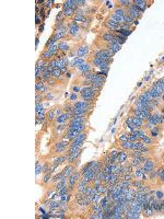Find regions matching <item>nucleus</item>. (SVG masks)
<instances>
[{
  "instance_id": "nucleus-1",
  "label": "nucleus",
  "mask_w": 164,
  "mask_h": 219,
  "mask_svg": "<svg viewBox=\"0 0 164 219\" xmlns=\"http://www.w3.org/2000/svg\"><path fill=\"white\" fill-rule=\"evenodd\" d=\"M160 166L158 162V159L156 157H153V156H150V157H148L146 159V161L142 163V169H143V171H145L146 174H149L150 172H152L153 170H156L158 167Z\"/></svg>"
},
{
  "instance_id": "nucleus-2",
  "label": "nucleus",
  "mask_w": 164,
  "mask_h": 219,
  "mask_svg": "<svg viewBox=\"0 0 164 219\" xmlns=\"http://www.w3.org/2000/svg\"><path fill=\"white\" fill-rule=\"evenodd\" d=\"M69 146H70V141L62 140V139H61V140L57 141L55 145H53V147H52V153H53V155H60L62 152H67Z\"/></svg>"
},
{
  "instance_id": "nucleus-3",
  "label": "nucleus",
  "mask_w": 164,
  "mask_h": 219,
  "mask_svg": "<svg viewBox=\"0 0 164 219\" xmlns=\"http://www.w3.org/2000/svg\"><path fill=\"white\" fill-rule=\"evenodd\" d=\"M81 177H81V172L77 171V170L68 177V187H69L70 191H72L73 188H75V185H77V183L79 182Z\"/></svg>"
},
{
  "instance_id": "nucleus-4",
  "label": "nucleus",
  "mask_w": 164,
  "mask_h": 219,
  "mask_svg": "<svg viewBox=\"0 0 164 219\" xmlns=\"http://www.w3.org/2000/svg\"><path fill=\"white\" fill-rule=\"evenodd\" d=\"M68 128V124H55V126L52 128L55 137H62L66 134Z\"/></svg>"
},
{
  "instance_id": "nucleus-5",
  "label": "nucleus",
  "mask_w": 164,
  "mask_h": 219,
  "mask_svg": "<svg viewBox=\"0 0 164 219\" xmlns=\"http://www.w3.org/2000/svg\"><path fill=\"white\" fill-rule=\"evenodd\" d=\"M67 30H68V34L67 36H70V37H73V36H77L79 33H80V25H79L78 23L75 22H70L69 24H68L67 26Z\"/></svg>"
},
{
  "instance_id": "nucleus-6",
  "label": "nucleus",
  "mask_w": 164,
  "mask_h": 219,
  "mask_svg": "<svg viewBox=\"0 0 164 219\" xmlns=\"http://www.w3.org/2000/svg\"><path fill=\"white\" fill-rule=\"evenodd\" d=\"M89 46L86 45L85 43H81L80 45H78V47H77V49H75V56L77 57H82V58H84V57L89 54Z\"/></svg>"
},
{
  "instance_id": "nucleus-7",
  "label": "nucleus",
  "mask_w": 164,
  "mask_h": 219,
  "mask_svg": "<svg viewBox=\"0 0 164 219\" xmlns=\"http://www.w3.org/2000/svg\"><path fill=\"white\" fill-rule=\"evenodd\" d=\"M162 126H159V125H156V126L153 127L152 129H150L149 132H148V135L152 137L153 139H156V141L161 138V132H162Z\"/></svg>"
},
{
  "instance_id": "nucleus-8",
  "label": "nucleus",
  "mask_w": 164,
  "mask_h": 219,
  "mask_svg": "<svg viewBox=\"0 0 164 219\" xmlns=\"http://www.w3.org/2000/svg\"><path fill=\"white\" fill-rule=\"evenodd\" d=\"M129 159V155H128L127 150H122L120 149L119 152H118V156H117V163H120V164H125L127 163V160Z\"/></svg>"
},
{
  "instance_id": "nucleus-9",
  "label": "nucleus",
  "mask_w": 164,
  "mask_h": 219,
  "mask_svg": "<svg viewBox=\"0 0 164 219\" xmlns=\"http://www.w3.org/2000/svg\"><path fill=\"white\" fill-rule=\"evenodd\" d=\"M73 107L75 109H85V110H92L93 109V103H90V102L86 101H77L75 103H72Z\"/></svg>"
},
{
  "instance_id": "nucleus-10",
  "label": "nucleus",
  "mask_w": 164,
  "mask_h": 219,
  "mask_svg": "<svg viewBox=\"0 0 164 219\" xmlns=\"http://www.w3.org/2000/svg\"><path fill=\"white\" fill-rule=\"evenodd\" d=\"M126 11H127V14L129 15V17H131L132 19H135V20H138L140 17L142 15V13L141 12H139L138 10L136 9V7L132 5V6L130 7V8H128V9H126Z\"/></svg>"
},
{
  "instance_id": "nucleus-11",
  "label": "nucleus",
  "mask_w": 164,
  "mask_h": 219,
  "mask_svg": "<svg viewBox=\"0 0 164 219\" xmlns=\"http://www.w3.org/2000/svg\"><path fill=\"white\" fill-rule=\"evenodd\" d=\"M77 167H78V163H75V164H69L68 163V166L62 170V175L65 177H69L77 170Z\"/></svg>"
},
{
  "instance_id": "nucleus-12",
  "label": "nucleus",
  "mask_w": 164,
  "mask_h": 219,
  "mask_svg": "<svg viewBox=\"0 0 164 219\" xmlns=\"http://www.w3.org/2000/svg\"><path fill=\"white\" fill-rule=\"evenodd\" d=\"M86 137H88V133L86 132H82L80 133L78 136H77V138H75L71 143H70V146H75V145H80L81 143H84L86 139Z\"/></svg>"
},
{
  "instance_id": "nucleus-13",
  "label": "nucleus",
  "mask_w": 164,
  "mask_h": 219,
  "mask_svg": "<svg viewBox=\"0 0 164 219\" xmlns=\"http://www.w3.org/2000/svg\"><path fill=\"white\" fill-rule=\"evenodd\" d=\"M75 69H78V70L81 71V72H89V71H92L93 66H92V64H90L89 62H85L82 65H80V66H78Z\"/></svg>"
},
{
  "instance_id": "nucleus-14",
  "label": "nucleus",
  "mask_w": 164,
  "mask_h": 219,
  "mask_svg": "<svg viewBox=\"0 0 164 219\" xmlns=\"http://www.w3.org/2000/svg\"><path fill=\"white\" fill-rule=\"evenodd\" d=\"M131 116H132L134 125L137 127V128H142V127L145 126L146 121H143L141 117H139V116H137V115H134V114H131Z\"/></svg>"
},
{
  "instance_id": "nucleus-15",
  "label": "nucleus",
  "mask_w": 164,
  "mask_h": 219,
  "mask_svg": "<svg viewBox=\"0 0 164 219\" xmlns=\"http://www.w3.org/2000/svg\"><path fill=\"white\" fill-rule=\"evenodd\" d=\"M156 171H158V181L161 185H164V166L163 164H160V166L156 168Z\"/></svg>"
},
{
  "instance_id": "nucleus-16",
  "label": "nucleus",
  "mask_w": 164,
  "mask_h": 219,
  "mask_svg": "<svg viewBox=\"0 0 164 219\" xmlns=\"http://www.w3.org/2000/svg\"><path fill=\"white\" fill-rule=\"evenodd\" d=\"M125 218H129V219H138L140 218V215L141 213H137V211H134L132 209L128 208L127 211H125Z\"/></svg>"
},
{
  "instance_id": "nucleus-17",
  "label": "nucleus",
  "mask_w": 164,
  "mask_h": 219,
  "mask_svg": "<svg viewBox=\"0 0 164 219\" xmlns=\"http://www.w3.org/2000/svg\"><path fill=\"white\" fill-rule=\"evenodd\" d=\"M140 140L145 143V145H147V146H154V145H156V143H158V141H156V139H153V138L150 137L149 135L143 136V137H142Z\"/></svg>"
},
{
  "instance_id": "nucleus-18",
  "label": "nucleus",
  "mask_w": 164,
  "mask_h": 219,
  "mask_svg": "<svg viewBox=\"0 0 164 219\" xmlns=\"http://www.w3.org/2000/svg\"><path fill=\"white\" fill-rule=\"evenodd\" d=\"M118 148L122 149V150H127V151H129V150H131V149L134 148V143L129 140L124 141V143H119Z\"/></svg>"
},
{
  "instance_id": "nucleus-19",
  "label": "nucleus",
  "mask_w": 164,
  "mask_h": 219,
  "mask_svg": "<svg viewBox=\"0 0 164 219\" xmlns=\"http://www.w3.org/2000/svg\"><path fill=\"white\" fill-rule=\"evenodd\" d=\"M83 62H85V59L82 58V57H77L75 56V58L72 59V62H71V64H70L69 67L70 68H77L78 66H80V65H82Z\"/></svg>"
},
{
  "instance_id": "nucleus-20",
  "label": "nucleus",
  "mask_w": 164,
  "mask_h": 219,
  "mask_svg": "<svg viewBox=\"0 0 164 219\" xmlns=\"http://www.w3.org/2000/svg\"><path fill=\"white\" fill-rule=\"evenodd\" d=\"M86 186H88V184H86L85 181L81 177L80 180H79V182L77 183V185H75V191L79 192V193H83V191L85 190Z\"/></svg>"
},
{
  "instance_id": "nucleus-21",
  "label": "nucleus",
  "mask_w": 164,
  "mask_h": 219,
  "mask_svg": "<svg viewBox=\"0 0 164 219\" xmlns=\"http://www.w3.org/2000/svg\"><path fill=\"white\" fill-rule=\"evenodd\" d=\"M112 14H114V15H116V17L124 18V17L126 15V14H127V11H126V9H124V8H122V7H118V6H117Z\"/></svg>"
},
{
  "instance_id": "nucleus-22",
  "label": "nucleus",
  "mask_w": 164,
  "mask_h": 219,
  "mask_svg": "<svg viewBox=\"0 0 164 219\" xmlns=\"http://www.w3.org/2000/svg\"><path fill=\"white\" fill-rule=\"evenodd\" d=\"M58 48H59V52H62V53H68L70 51V46L67 42H65V41H60L58 42Z\"/></svg>"
},
{
  "instance_id": "nucleus-23",
  "label": "nucleus",
  "mask_w": 164,
  "mask_h": 219,
  "mask_svg": "<svg viewBox=\"0 0 164 219\" xmlns=\"http://www.w3.org/2000/svg\"><path fill=\"white\" fill-rule=\"evenodd\" d=\"M52 78L56 79V80H58V81H61V80H67V79L64 77V75L60 72L59 69H54V70L52 71Z\"/></svg>"
},
{
  "instance_id": "nucleus-24",
  "label": "nucleus",
  "mask_w": 164,
  "mask_h": 219,
  "mask_svg": "<svg viewBox=\"0 0 164 219\" xmlns=\"http://www.w3.org/2000/svg\"><path fill=\"white\" fill-rule=\"evenodd\" d=\"M39 58H42L43 60H45V62H50L52 59L55 58V55H54V54H52V53H49L48 51H46V49H45V51L43 52L42 54H41V57H39Z\"/></svg>"
},
{
  "instance_id": "nucleus-25",
  "label": "nucleus",
  "mask_w": 164,
  "mask_h": 219,
  "mask_svg": "<svg viewBox=\"0 0 164 219\" xmlns=\"http://www.w3.org/2000/svg\"><path fill=\"white\" fill-rule=\"evenodd\" d=\"M66 185H68V177H64L59 182H57L55 185H54V188H55L56 191H59L61 187H64V186H66Z\"/></svg>"
},
{
  "instance_id": "nucleus-26",
  "label": "nucleus",
  "mask_w": 164,
  "mask_h": 219,
  "mask_svg": "<svg viewBox=\"0 0 164 219\" xmlns=\"http://www.w3.org/2000/svg\"><path fill=\"white\" fill-rule=\"evenodd\" d=\"M149 91H150L151 96H152L153 99H160L161 98V94H160V92H159L158 89H156V83H153L152 86H151L150 89H149Z\"/></svg>"
},
{
  "instance_id": "nucleus-27",
  "label": "nucleus",
  "mask_w": 164,
  "mask_h": 219,
  "mask_svg": "<svg viewBox=\"0 0 164 219\" xmlns=\"http://www.w3.org/2000/svg\"><path fill=\"white\" fill-rule=\"evenodd\" d=\"M52 173L47 172V173H44V177H43V181H42V185L47 186L48 184H50V181H52Z\"/></svg>"
},
{
  "instance_id": "nucleus-28",
  "label": "nucleus",
  "mask_w": 164,
  "mask_h": 219,
  "mask_svg": "<svg viewBox=\"0 0 164 219\" xmlns=\"http://www.w3.org/2000/svg\"><path fill=\"white\" fill-rule=\"evenodd\" d=\"M46 84L49 87V89H54V88L59 87V81L58 80H56V79H54V78H50L49 80L46 81Z\"/></svg>"
},
{
  "instance_id": "nucleus-29",
  "label": "nucleus",
  "mask_w": 164,
  "mask_h": 219,
  "mask_svg": "<svg viewBox=\"0 0 164 219\" xmlns=\"http://www.w3.org/2000/svg\"><path fill=\"white\" fill-rule=\"evenodd\" d=\"M146 146H147V145H145L141 140H137L134 143V148L132 149H135V150H140V149L145 148Z\"/></svg>"
},
{
  "instance_id": "nucleus-30",
  "label": "nucleus",
  "mask_w": 164,
  "mask_h": 219,
  "mask_svg": "<svg viewBox=\"0 0 164 219\" xmlns=\"http://www.w3.org/2000/svg\"><path fill=\"white\" fill-rule=\"evenodd\" d=\"M140 96H142L145 99H147L149 102H151L153 100L152 96H151V93H150V91H149V90H145L142 93H140Z\"/></svg>"
},
{
  "instance_id": "nucleus-31",
  "label": "nucleus",
  "mask_w": 164,
  "mask_h": 219,
  "mask_svg": "<svg viewBox=\"0 0 164 219\" xmlns=\"http://www.w3.org/2000/svg\"><path fill=\"white\" fill-rule=\"evenodd\" d=\"M129 134L128 133H122L119 136H118V141L119 143H124V141H128L129 140V138H128Z\"/></svg>"
},
{
  "instance_id": "nucleus-32",
  "label": "nucleus",
  "mask_w": 164,
  "mask_h": 219,
  "mask_svg": "<svg viewBox=\"0 0 164 219\" xmlns=\"http://www.w3.org/2000/svg\"><path fill=\"white\" fill-rule=\"evenodd\" d=\"M43 166H44V162H41L39 160L36 161V175H38L41 172L43 173Z\"/></svg>"
},
{
  "instance_id": "nucleus-33",
  "label": "nucleus",
  "mask_w": 164,
  "mask_h": 219,
  "mask_svg": "<svg viewBox=\"0 0 164 219\" xmlns=\"http://www.w3.org/2000/svg\"><path fill=\"white\" fill-rule=\"evenodd\" d=\"M154 197H156L158 200H162L164 198V193L161 190H156V191L154 192Z\"/></svg>"
},
{
  "instance_id": "nucleus-34",
  "label": "nucleus",
  "mask_w": 164,
  "mask_h": 219,
  "mask_svg": "<svg viewBox=\"0 0 164 219\" xmlns=\"http://www.w3.org/2000/svg\"><path fill=\"white\" fill-rule=\"evenodd\" d=\"M52 78V72H49V71H44V72L42 73V80H44V81H47V80H49V79Z\"/></svg>"
},
{
  "instance_id": "nucleus-35",
  "label": "nucleus",
  "mask_w": 164,
  "mask_h": 219,
  "mask_svg": "<svg viewBox=\"0 0 164 219\" xmlns=\"http://www.w3.org/2000/svg\"><path fill=\"white\" fill-rule=\"evenodd\" d=\"M64 14L65 17H72L73 14H75V10H73V9H67V10H64Z\"/></svg>"
},
{
  "instance_id": "nucleus-36",
  "label": "nucleus",
  "mask_w": 164,
  "mask_h": 219,
  "mask_svg": "<svg viewBox=\"0 0 164 219\" xmlns=\"http://www.w3.org/2000/svg\"><path fill=\"white\" fill-rule=\"evenodd\" d=\"M80 96V94H78V93H75V92H73L71 96H70V98H69V100H70V102L71 103H75V101H78V98Z\"/></svg>"
},
{
  "instance_id": "nucleus-37",
  "label": "nucleus",
  "mask_w": 164,
  "mask_h": 219,
  "mask_svg": "<svg viewBox=\"0 0 164 219\" xmlns=\"http://www.w3.org/2000/svg\"><path fill=\"white\" fill-rule=\"evenodd\" d=\"M124 20H125V23H126V24H129V25H130L131 23H132V22L135 21V19H132L131 17H129L128 14H126L125 18H124Z\"/></svg>"
},
{
  "instance_id": "nucleus-38",
  "label": "nucleus",
  "mask_w": 164,
  "mask_h": 219,
  "mask_svg": "<svg viewBox=\"0 0 164 219\" xmlns=\"http://www.w3.org/2000/svg\"><path fill=\"white\" fill-rule=\"evenodd\" d=\"M54 98V94H53V92H46L44 94V100H52V99Z\"/></svg>"
},
{
  "instance_id": "nucleus-39",
  "label": "nucleus",
  "mask_w": 164,
  "mask_h": 219,
  "mask_svg": "<svg viewBox=\"0 0 164 219\" xmlns=\"http://www.w3.org/2000/svg\"><path fill=\"white\" fill-rule=\"evenodd\" d=\"M64 17H65V14H64V11L62 12H59L58 14H57V17H56V21H57V22H61V21H62V19H64Z\"/></svg>"
},
{
  "instance_id": "nucleus-40",
  "label": "nucleus",
  "mask_w": 164,
  "mask_h": 219,
  "mask_svg": "<svg viewBox=\"0 0 164 219\" xmlns=\"http://www.w3.org/2000/svg\"><path fill=\"white\" fill-rule=\"evenodd\" d=\"M156 82H158V83L160 84V87H161L162 91H163V93H164V81H163V79H162V78L159 79V80H158Z\"/></svg>"
},
{
  "instance_id": "nucleus-41",
  "label": "nucleus",
  "mask_w": 164,
  "mask_h": 219,
  "mask_svg": "<svg viewBox=\"0 0 164 219\" xmlns=\"http://www.w3.org/2000/svg\"><path fill=\"white\" fill-rule=\"evenodd\" d=\"M77 2H78V7H83L86 5V2L84 0H77Z\"/></svg>"
},
{
  "instance_id": "nucleus-42",
  "label": "nucleus",
  "mask_w": 164,
  "mask_h": 219,
  "mask_svg": "<svg viewBox=\"0 0 164 219\" xmlns=\"http://www.w3.org/2000/svg\"><path fill=\"white\" fill-rule=\"evenodd\" d=\"M64 77H65V78H66V79H69L70 77H71V70H69V71H68V72L66 73V75H65Z\"/></svg>"
},
{
  "instance_id": "nucleus-43",
  "label": "nucleus",
  "mask_w": 164,
  "mask_h": 219,
  "mask_svg": "<svg viewBox=\"0 0 164 219\" xmlns=\"http://www.w3.org/2000/svg\"><path fill=\"white\" fill-rule=\"evenodd\" d=\"M160 99H161L162 105H163V106H164V93H163V94H162V96H161V98H160Z\"/></svg>"
}]
</instances>
